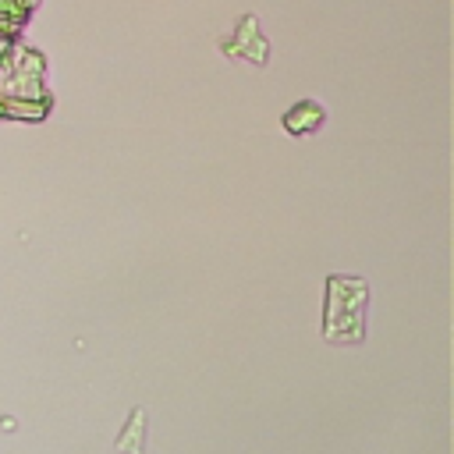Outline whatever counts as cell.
<instances>
[{"label": "cell", "mask_w": 454, "mask_h": 454, "mask_svg": "<svg viewBox=\"0 0 454 454\" xmlns=\"http://www.w3.org/2000/svg\"><path fill=\"white\" fill-rule=\"evenodd\" d=\"M323 121H326V114H323V106H319L316 99H301V103L291 106V114H284V128H287L291 135H309V131H316Z\"/></svg>", "instance_id": "obj_3"}, {"label": "cell", "mask_w": 454, "mask_h": 454, "mask_svg": "<svg viewBox=\"0 0 454 454\" xmlns=\"http://www.w3.org/2000/svg\"><path fill=\"white\" fill-rule=\"evenodd\" d=\"M365 305H369V284L365 280L330 277L323 337L333 344H358L365 337Z\"/></svg>", "instance_id": "obj_1"}, {"label": "cell", "mask_w": 454, "mask_h": 454, "mask_svg": "<svg viewBox=\"0 0 454 454\" xmlns=\"http://www.w3.org/2000/svg\"><path fill=\"white\" fill-rule=\"evenodd\" d=\"M231 57H245V60H255V64H266V39L259 35V21L248 14L241 18L238 25V39H223L220 43Z\"/></svg>", "instance_id": "obj_2"}, {"label": "cell", "mask_w": 454, "mask_h": 454, "mask_svg": "<svg viewBox=\"0 0 454 454\" xmlns=\"http://www.w3.org/2000/svg\"><path fill=\"white\" fill-rule=\"evenodd\" d=\"M117 450H128V454H142L145 450V411H135L128 429L117 436Z\"/></svg>", "instance_id": "obj_4"}]
</instances>
